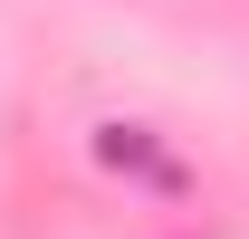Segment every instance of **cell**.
Wrapping results in <instances>:
<instances>
[{"label": "cell", "instance_id": "6da1fadb", "mask_svg": "<svg viewBox=\"0 0 249 239\" xmlns=\"http://www.w3.org/2000/svg\"><path fill=\"white\" fill-rule=\"evenodd\" d=\"M96 153H106L115 172H144V182H173V163H163V153L144 144V124H106V134H96Z\"/></svg>", "mask_w": 249, "mask_h": 239}]
</instances>
